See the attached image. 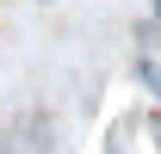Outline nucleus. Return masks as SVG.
I'll return each instance as SVG.
<instances>
[{
	"label": "nucleus",
	"mask_w": 161,
	"mask_h": 154,
	"mask_svg": "<svg viewBox=\"0 0 161 154\" xmlns=\"http://www.w3.org/2000/svg\"><path fill=\"white\" fill-rule=\"evenodd\" d=\"M155 19H161V0H155Z\"/></svg>",
	"instance_id": "1"
}]
</instances>
